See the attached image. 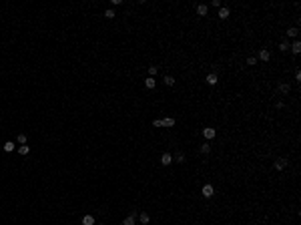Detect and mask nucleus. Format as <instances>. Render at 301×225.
I'll use <instances>...</instances> for the list:
<instances>
[{
  "label": "nucleus",
  "mask_w": 301,
  "mask_h": 225,
  "mask_svg": "<svg viewBox=\"0 0 301 225\" xmlns=\"http://www.w3.org/2000/svg\"><path fill=\"white\" fill-rule=\"evenodd\" d=\"M139 219H141V223H143V225H147L149 221H151V217H149V213H145V211H143V213L139 215Z\"/></svg>",
  "instance_id": "18"
},
{
  "label": "nucleus",
  "mask_w": 301,
  "mask_h": 225,
  "mask_svg": "<svg viewBox=\"0 0 301 225\" xmlns=\"http://www.w3.org/2000/svg\"><path fill=\"white\" fill-rule=\"evenodd\" d=\"M14 147H16V145L12 143V141H6V143H4V151H6V153H12V151H14Z\"/></svg>",
  "instance_id": "17"
},
{
  "label": "nucleus",
  "mask_w": 301,
  "mask_h": 225,
  "mask_svg": "<svg viewBox=\"0 0 301 225\" xmlns=\"http://www.w3.org/2000/svg\"><path fill=\"white\" fill-rule=\"evenodd\" d=\"M134 221H137V213H131L129 217H124V221H123V225H134Z\"/></svg>",
  "instance_id": "11"
},
{
  "label": "nucleus",
  "mask_w": 301,
  "mask_h": 225,
  "mask_svg": "<svg viewBox=\"0 0 301 225\" xmlns=\"http://www.w3.org/2000/svg\"><path fill=\"white\" fill-rule=\"evenodd\" d=\"M199 151H201V153H203V155H209V153H211V145H209V141H207V143H203V145H201V149H199Z\"/></svg>",
  "instance_id": "14"
},
{
  "label": "nucleus",
  "mask_w": 301,
  "mask_h": 225,
  "mask_svg": "<svg viewBox=\"0 0 301 225\" xmlns=\"http://www.w3.org/2000/svg\"><path fill=\"white\" fill-rule=\"evenodd\" d=\"M289 48H291L293 54H299L301 53V42L299 40H293V44H289Z\"/></svg>",
  "instance_id": "10"
},
{
  "label": "nucleus",
  "mask_w": 301,
  "mask_h": 225,
  "mask_svg": "<svg viewBox=\"0 0 301 225\" xmlns=\"http://www.w3.org/2000/svg\"><path fill=\"white\" fill-rule=\"evenodd\" d=\"M175 161H177V163H185V153H183V151H177V155H175Z\"/></svg>",
  "instance_id": "19"
},
{
  "label": "nucleus",
  "mask_w": 301,
  "mask_h": 225,
  "mask_svg": "<svg viewBox=\"0 0 301 225\" xmlns=\"http://www.w3.org/2000/svg\"><path fill=\"white\" fill-rule=\"evenodd\" d=\"M157 72H159V67H155V64L153 67H149V74H151V77H155Z\"/></svg>",
  "instance_id": "23"
},
{
  "label": "nucleus",
  "mask_w": 301,
  "mask_h": 225,
  "mask_svg": "<svg viewBox=\"0 0 301 225\" xmlns=\"http://www.w3.org/2000/svg\"><path fill=\"white\" fill-rule=\"evenodd\" d=\"M145 86H147L149 91H153L155 86H157V81H155L153 77H149V78H145Z\"/></svg>",
  "instance_id": "12"
},
{
  "label": "nucleus",
  "mask_w": 301,
  "mask_h": 225,
  "mask_svg": "<svg viewBox=\"0 0 301 225\" xmlns=\"http://www.w3.org/2000/svg\"><path fill=\"white\" fill-rule=\"evenodd\" d=\"M99 225H102V223H99Z\"/></svg>",
  "instance_id": "30"
},
{
  "label": "nucleus",
  "mask_w": 301,
  "mask_h": 225,
  "mask_svg": "<svg viewBox=\"0 0 301 225\" xmlns=\"http://www.w3.org/2000/svg\"><path fill=\"white\" fill-rule=\"evenodd\" d=\"M201 193H203V197H213L215 195V187L211 185V183H205L203 189H201Z\"/></svg>",
  "instance_id": "2"
},
{
  "label": "nucleus",
  "mask_w": 301,
  "mask_h": 225,
  "mask_svg": "<svg viewBox=\"0 0 301 225\" xmlns=\"http://www.w3.org/2000/svg\"><path fill=\"white\" fill-rule=\"evenodd\" d=\"M269 58H271V53H269V48H261V50H259V60H261V62H267Z\"/></svg>",
  "instance_id": "5"
},
{
  "label": "nucleus",
  "mask_w": 301,
  "mask_h": 225,
  "mask_svg": "<svg viewBox=\"0 0 301 225\" xmlns=\"http://www.w3.org/2000/svg\"><path fill=\"white\" fill-rule=\"evenodd\" d=\"M279 50H281V53H287V50H289V42H287V40L279 42Z\"/></svg>",
  "instance_id": "22"
},
{
  "label": "nucleus",
  "mask_w": 301,
  "mask_h": 225,
  "mask_svg": "<svg viewBox=\"0 0 301 225\" xmlns=\"http://www.w3.org/2000/svg\"><path fill=\"white\" fill-rule=\"evenodd\" d=\"M287 163H289V161H287V159H283V157H279L277 161H273V169H275V171H283V169L287 167Z\"/></svg>",
  "instance_id": "3"
},
{
  "label": "nucleus",
  "mask_w": 301,
  "mask_h": 225,
  "mask_svg": "<svg viewBox=\"0 0 301 225\" xmlns=\"http://www.w3.org/2000/svg\"><path fill=\"white\" fill-rule=\"evenodd\" d=\"M115 16H116V14H115V10H106V12H105V18H109V20H110V18H115Z\"/></svg>",
  "instance_id": "25"
},
{
  "label": "nucleus",
  "mask_w": 301,
  "mask_h": 225,
  "mask_svg": "<svg viewBox=\"0 0 301 225\" xmlns=\"http://www.w3.org/2000/svg\"><path fill=\"white\" fill-rule=\"evenodd\" d=\"M215 135H217V131L213 129V127H205L203 129V137H205L207 141H211V139H215Z\"/></svg>",
  "instance_id": "4"
},
{
  "label": "nucleus",
  "mask_w": 301,
  "mask_h": 225,
  "mask_svg": "<svg viewBox=\"0 0 301 225\" xmlns=\"http://www.w3.org/2000/svg\"><path fill=\"white\" fill-rule=\"evenodd\" d=\"M297 34H299V28H297V26H291V28L287 30V36H291V38H297Z\"/></svg>",
  "instance_id": "15"
},
{
  "label": "nucleus",
  "mask_w": 301,
  "mask_h": 225,
  "mask_svg": "<svg viewBox=\"0 0 301 225\" xmlns=\"http://www.w3.org/2000/svg\"><path fill=\"white\" fill-rule=\"evenodd\" d=\"M217 81H219V77H217L215 72H209V74H207V85L209 86H215Z\"/></svg>",
  "instance_id": "7"
},
{
  "label": "nucleus",
  "mask_w": 301,
  "mask_h": 225,
  "mask_svg": "<svg viewBox=\"0 0 301 225\" xmlns=\"http://www.w3.org/2000/svg\"><path fill=\"white\" fill-rule=\"evenodd\" d=\"M289 91H291V86H289V82H281V85H279V93H281V95H287Z\"/></svg>",
  "instance_id": "13"
},
{
  "label": "nucleus",
  "mask_w": 301,
  "mask_h": 225,
  "mask_svg": "<svg viewBox=\"0 0 301 225\" xmlns=\"http://www.w3.org/2000/svg\"><path fill=\"white\" fill-rule=\"evenodd\" d=\"M163 81H165V85H167V86H173V85H175V77H171V74H167Z\"/></svg>",
  "instance_id": "20"
},
{
  "label": "nucleus",
  "mask_w": 301,
  "mask_h": 225,
  "mask_svg": "<svg viewBox=\"0 0 301 225\" xmlns=\"http://www.w3.org/2000/svg\"><path fill=\"white\" fill-rule=\"evenodd\" d=\"M155 127H167V129H171V127H175V119H171V117H167V119H157L153 121Z\"/></svg>",
  "instance_id": "1"
},
{
  "label": "nucleus",
  "mask_w": 301,
  "mask_h": 225,
  "mask_svg": "<svg viewBox=\"0 0 301 225\" xmlns=\"http://www.w3.org/2000/svg\"><path fill=\"white\" fill-rule=\"evenodd\" d=\"M16 141H18L20 145H24V143H26V135H24V133H20L18 137H16Z\"/></svg>",
  "instance_id": "24"
},
{
  "label": "nucleus",
  "mask_w": 301,
  "mask_h": 225,
  "mask_svg": "<svg viewBox=\"0 0 301 225\" xmlns=\"http://www.w3.org/2000/svg\"><path fill=\"white\" fill-rule=\"evenodd\" d=\"M211 4L215 6V8H221V0H213V2H211Z\"/></svg>",
  "instance_id": "27"
},
{
  "label": "nucleus",
  "mask_w": 301,
  "mask_h": 225,
  "mask_svg": "<svg viewBox=\"0 0 301 225\" xmlns=\"http://www.w3.org/2000/svg\"><path fill=\"white\" fill-rule=\"evenodd\" d=\"M171 163H173V155L171 153H163L161 155V165L167 167V165H171Z\"/></svg>",
  "instance_id": "6"
},
{
  "label": "nucleus",
  "mask_w": 301,
  "mask_h": 225,
  "mask_svg": "<svg viewBox=\"0 0 301 225\" xmlns=\"http://www.w3.org/2000/svg\"><path fill=\"white\" fill-rule=\"evenodd\" d=\"M229 14H231V10L227 8V6H221V8H219V14H217V16H219L221 20H225V18H229Z\"/></svg>",
  "instance_id": "8"
},
{
  "label": "nucleus",
  "mask_w": 301,
  "mask_h": 225,
  "mask_svg": "<svg viewBox=\"0 0 301 225\" xmlns=\"http://www.w3.org/2000/svg\"><path fill=\"white\" fill-rule=\"evenodd\" d=\"M247 64H249V67H255V64H257V58H255V56H249L247 58Z\"/></svg>",
  "instance_id": "26"
},
{
  "label": "nucleus",
  "mask_w": 301,
  "mask_h": 225,
  "mask_svg": "<svg viewBox=\"0 0 301 225\" xmlns=\"http://www.w3.org/2000/svg\"><path fill=\"white\" fill-rule=\"evenodd\" d=\"M82 225H95V217L92 215H84L82 217Z\"/></svg>",
  "instance_id": "16"
},
{
  "label": "nucleus",
  "mask_w": 301,
  "mask_h": 225,
  "mask_svg": "<svg viewBox=\"0 0 301 225\" xmlns=\"http://www.w3.org/2000/svg\"><path fill=\"white\" fill-rule=\"evenodd\" d=\"M197 14H199V16H207V14H209V6H207V4H199V6H197Z\"/></svg>",
  "instance_id": "9"
},
{
  "label": "nucleus",
  "mask_w": 301,
  "mask_h": 225,
  "mask_svg": "<svg viewBox=\"0 0 301 225\" xmlns=\"http://www.w3.org/2000/svg\"><path fill=\"white\" fill-rule=\"evenodd\" d=\"M28 151H30L28 145H20V147H18V153L20 155H28Z\"/></svg>",
  "instance_id": "21"
},
{
  "label": "nucleus",
  "mask_w": 301,
  "mask_h": 225,
  "mask_svg": "<svg viewBox=\"0 0 301 225\" xmlns=\"http://www.w3.org/2000/svg\"><path fill=\"white\" fill-rule=\"evenodd\" d=\"M295 81H301V72H299V68L295 71Z\"/></svg>",
  "instance_id": "29"
},
{
  "label": "nucleus",
  "mask_w": 301,
  "mask_h": 225,
  "mask_svg": "<svg viewBox=\"0 0 301 225\" xmlns=\"http://www.w3.org/2000/svg\"><path fill=\"white\" fill-rule=\"evenodd\" d=\"M283 107H285V103H283V101H279V103H277V105H275V109H279V111H281V109H283Z\"/></svg>",
  "instance_id": "28"
}]
</instances>
